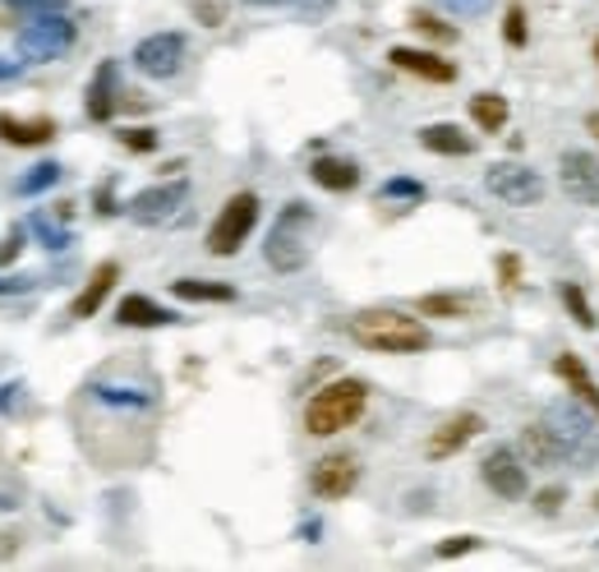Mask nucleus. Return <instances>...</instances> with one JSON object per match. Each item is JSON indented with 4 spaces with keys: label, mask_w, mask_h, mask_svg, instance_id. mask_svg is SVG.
Wrapping results in <instances>:
<instances>
[{
    "label": "nucleus",
    "mask_w": 599,
    "mask_h": 572,
    "mask_svg": "<svg viewBox=\"0 0 599 572\" xmlns=\"http://www.w3.org/2000/svg\"><path fill=\"white\" fill-rule=\"evenodd\" d=\"M595 508H599V499H595Z\"/></svg>",
    "instance_id": "48"
},
{
    "label": "nucleus",
    "mask_w": 599,
    "mask_h": 572,
    "mask_svg": "<svg viewBox=\"0 0 599 572\" xmlns=\"http://www.w3.org/2000/svg\"><path fill=\"white\" fill-rule=\"evenodd\" d=\"M350 338L365 351H383V356H411V351L429 346V328L402 314V310H360L350 319Z\"/></svg>",
    "instance_id": "2"
},
{
    "label": "nucleus",
    "mask_w": 599,
    "mask_h": 572,
    "mask_svg": "<svg viewBox=\"0 0 599 572\" xmlns=\"http://www.w3.org/2000/svg\"><path fill=\"white\" fill-rule=\"evenodd\" d=\"M419 314L425 319H465L471 314V296H419Z\"/></svg>",
    "instance_id": "27"
},
{
    "label": "nucleus",
    "mask_w": 599,
    "mask_h": 572,
    "mask_svg": "<svg viewBox=\"0 0 599 572\" xmlns=\"http://www.w3.org/2000/svg\"><path fill=\"white\" fill-rule=\"evenodd\" d=\"M411 28H415V33H425L429 42H457V28H452V24H438V19L425 14V10H415V14H411Z\"/></svg>",
    "instance_id": "30"
},
{
    "label": "nucleus",
    "mask_w": 599,
    "mask_h": 572,
    "mask_svg": "<svg viewBox=\"0 0 599 572\" xmlns=\"http://www.w3.org/2000/svg\"><path fill=\"white\" fill-rule=\"evenodd\" d=\"M37 286V277H0V300L5 296H28Z\"/></svg>",
    "instance_id": "42"
},
{
    "label": "nucleus",
    "mask_w": 599,
    "mask_h": 572,
    "mask_svg": "<svg viewBox=\"0 0 599 572\" xmlns=\"http://www.w3.org/2000/svg\"><path fill=\"white\" fill-rule=\"evenodd\" d=\"M419 148L442 152V158H471L475 139L465 135L461 125H425V129H419Z\"/></svg>",
    "instance_id": "21"
},
{
    "label": "nucleus",
    "mask_w": 599,
    "mask_h": 572,
    "mask_svg": "<svg viewBox=\"0 0 599 572\" xmlns=\"http://www.w3.org/2000/svg\"><path fill=\"white\" fill-rule=\"evenodd\" d=\"M97 213H116V204H111V185L97 190Z\"/></svg>",
    "instance_id": "44"
},
{
    "label": "nucleus",
    "mask_w": 599,
    "mask_h": 572,
    "mask_svg": "<svg viewBox=\"0 0 599 572\" xmlns=\"http://www.w3.org/2000/svg\"><path fill=\"white\" fill-rule=\"evenodd\" d=\"M365 407H369V384L365 379H337V384H327L309 398L304 430L314 438H332V434H342L360 421Z\"/></svg>",
    "instance_id": "3"
},
{
    "label": "nucleus",
    "mask_w": 599,
    "mask_h": 572,
    "mask_svg": "<svg viewBox=\"0 0 599 572\" xmlns=\"http://www.w3.org/2000/svg\"><path fill=\"white\" fill-rule=\"evenodd\" d=\"M258 227V194L254 190H240L231 194L227 204H221L217 213V222L208 227V254L217 259H231L240 245L250 240V231Z\"/></svg>",
    "instance_id": "6"
},
{
    "label": "nucleus",
    "mask_w": 599,
    "mask_h": 572,
    "mask_svg": "<svg viewBox=\"0 0 599 572\" xmlns=\"http://www.w3.org/2000/svg\"><path fill=\"white\" fill-rule=\"evenodd\" d=\"M194 14H198V19H204V24H208V28H217V24H221V19H227V5H221V0H194Z\"/></svg>",
    "instance_id": "40"
},
{
    "label": "nucleus",
    "mask_w": 599,
    "mask_h": 572,
    "mask_svg": "<svg viewBox=\"0 0 599 572\" xmlns=\"http://www.w3.org/2000/svg\"><path fill=\"white\" fill-rule=\"evenodd\" d=\"M540 421L563 444L567 461H576V467H595V461H599V415L586 402H576V398L553 402V407H544Z\"/></svg>",
    "instance_id": "4"
},
{
    "label": "nucleus",
    "mask_w": 599,
    "mask_h": 572,
    "mask_svg": "<svg viewBox=\"0 0 599 572\" xmlns=\"http://www.w3.org/2000/svg\"><path fill=\"white\" fill-rule=\"evenodd\" d=\"M5 5L19 14H56V10L70 5V0H5Z\"/></svg>",
    "instance_id": "35"
},
{
    "label": "nucleus",
    "mask_w": 599,
    "mask_h": 572,
    "mask_svg": "<svg viewBox=\"0 0 599 572\" xmlns=\"http://www.w3.org/2000/svg\"><path fill=\"white\" fill-rule=\"evenodd\" d=\"M471 549H480L475 536H452V540L438 545V559H457V554H471Z\"/></svg>",
    "instance_id": "39"
},
{
    "label": "nucleus",
    "mask_w": 599,
    "mask_h": 572,
    "mask_svg": "<svg viewBox=\"0 0 599 572\" xmlns=\"http://www.w3.org/2000/svg\"><path fill=\"white\" fill-rule=\"evenodd\" d=\"M558 181H563V194L572 204H581V208L599 204V158H595V152L567 148L563 162H558Z\"/></svg>",
    "instance_id": "10"
},
{
    "label": "nucleus",
    "mask_w": 599,
    "mask_h": 572,
    "mask_svg": "<svg viewBox=\"0 0 599 572\" xmlns=\"http://www.w3.org/2000/svg\"><path fill=\"white\" fill-rule=\"evenodd\" d=\"M498 286H507V291H517V286H521V259L517 254L498 259Z\"/></svg>",
    "instance_id": "38"
},
{
    "label": "nucleus",
    "mask_w": 599,
    "mask_h": 572,
    "mask_svg": "<svg viewBox=\"0 0 599 572\" xmlns=\"http://www.w3.org/2000/svg\"><path fill=\"white\" fill-rule=\"evenodd\" d=\"M471 121L484 129V135H498V129L507 125V98H498V93H475V98H471Z\"/></svg>",
    "instance_id": "25"
},
{
    "label": "nucleus",
    "mask_w": 599,
    "mask_h": 572,
    "mask_svg": "<svg viewBox=\"0 0 599 572\" xmlns=\"http://www.w3.org/2000/svg\"><path fill=\"white\" fill-rule=\"evenodd\" d=\"M19 254H24V227H10V236L0 240V268H10Z\"/></svg>",
    "instance_id": "37"
},
{
    "label": "nucleus",
    "mask_w": 599,
    "mask_h": 572,
    "mask_svg": "<svg viewBox=\"0 0 599 572\" xmlns=\"http://www.w3.org/2000/svg\"><path fill=\"white\" fill-rule=\"evenodd\" d=\"M586 129H590V135L599 139V112H590V116H586Z\"/></svg>",
    "instance_id": "46"
},
{
    "label": "nucleus",
    "mask_w": 599,
    "mask_h": 572,
    "mask_svg": "<svg viewBox=\"0 0 599 572\" xmlns=\"http://www.w3.org/2000/svg\"><path fill=\"white\" fill-rule=\"evenodd\" d=\"M116 323L125 328H166V323H181V314L166 310V305L148 300V296H125L116 305Z\"/></svg>",
    "instance_id": "19"
},
{
    "label": "nucleus",
    "mask_w": 599,
    "mask_h": 572,
    "mask_svg": "<svg viewBox=\"0 0 599 572\" xmlns=\"http://www.w3.org/2000/svg\"><path fill=\"white\" fill-rule=\"evenodd\" d=\"M521 453H526V461L530 467H563V444L553 438V430L544 425V421H530L526 430H521Z\"/></svg>",
    "instance_id": "20"
},
{
    "label": "nucleus",
    "mask_w": 599,
    "mask_h": 572,
    "mask_svg": "<svg viewBox=\"0 0 599 572\" xmlns=\"http://www.w3.org/2000/svg\"><path fill=\"white\" fill-rule=\"evenodd\" d=\"M88 398L97 407H111V411H152V388H129V384H106V379H93L83 388Z\"/></svg>",
    "instance_id": "17"
},
{
    "label": "nucleus",
    "mask_w": 599,
    "mask_h": 572,
    "mask_svg": "<svg viewBox=\"0 0 599 572\" xmlns=\"http://www.w3.org/2000/svg\"><path fill=\"white\" fill-rule=\"evenodd\" d=\"M314 231H319V217L304 199H291L277 222L268 231V245H263V259H268L273 273H300L309 263V250H314Z\"/></svg>",
    "instance_id": "1"
},
{
    "label": "nucleus",
    "mask_w": 599,
    "mask_h": 572,
    "mask_svg": "<svg viewBox=\"0 0 599 572\" xmlns=\"http://www.w3.org/2000/svg\"><path fill=\"white\" fill-rule=\"evenodd\" d=\"M595 60H599V42H595Z\"/></svg>",
    "instance_id": "47"
},
{
    "label": "nucleus",
    "mask_w": 599,
    "mask_h": 572,
    "mask_svg": "<svg viewBox=\"0 0 599 572\" xmlns=\"http://www.w3.org/2000/svg\"><path fill=\"white\" fill-rule=\"evenodd\" d=\"M56 139V121L51 116H5L0 112V144H14V148H37V144H51Z\"/></svg>",
    "instance_id": "18"
},
{
    "label": "nucleus",
    "mask_w": 599,
    "mask_h": 572,
    "mask_svg": "<svg viewBox=\"0 0 599 572\" xmlns=\"http://www.w3.org/2000/svg\"><path fill=\"white\" fill-rule=\"evenodd\" d=\"M129 60L143 79H175L185 65V33H152L139 42Z\"/></svg>",
    "instance_id": "9"
},
{
    "label": "nucleus",
    "mask_w": 599,
    "mask_h": 572,
    "mask_svg": "<svg viewBox=\"0 0 599 572\" xmlns=\"http://www.w3.org/2000/svg\"><path fill=\"white\" fill-rule=\"evenodd\" d=\"M24 65H28L24 56H19V60H14V56H0V83H10V79H19V75H24Z\"/></svg>",
    "instance_id": "43"
},
{
    "label": "nucleus",
    "mask_w": 599,
    "mask_h": 572,
    "mask_svg": "<svg viewBox=\"0 0 599 572\" xmlns=\"http://www.w3.org/2000/svg\"><path fill=\"white\" fill-rule=\"evenodd\" d=\"M480 476H484V485H489L498 499H526V490H530V480H526V467H521V457L512 453V448H489L484 453V461H480Z\"/></svg>",
    "instance_id": "11"
},
{
    "label": "nucleus",
    "mask_w": 599,
    "mask_h": 572,
    "mask_svg": "<svg viewBox=\"0 0 599 572\" xmlns=\"http://www.w3.org/2000/svg\"><path fill=\"white\" fill-rule=\"evenodd\" d=\"M245 5H258V10H268V5H291V0H245Z\"/></svg>",
    "instance_id": "45"
},
{
    "label": "nucleus",
    "mask_w": 599,
    "mask_h": 572,
    "mask_svg": "<svg viewBox=\"0 0 599 572\" xmlns=\"http://www.w3.org/2000/svg\"><path fill=\"white\" fill-rule=\"evenodd\" d=\"M379 199H411V204H419V199H425V185L411 181V175H392V181H383Z\"/></svg>",
    "instance_id": "29"
},
{
    "label": "nucleus",
    "mask_w": 599,
    "mask_h": 572,
    "mask_svg": "<svg viewBox=\"0 0 599 572\" xmlns=\"http://www.w3.org/2000/svg\"><path fill=\"white\" fill-rule=\"evenodd\" d=\"M309 181H314L319 190L346 194V190L360 185V167L346 162V158H314V167H309Z\"/></svg>",
    "instance_id": "22"
},
{
    "label": "nucleus",
    "mask_w": 599,
    "mask_h": 572,
    "mask_svg": "<svg viewBox=\"0 0 599 572\" xmlns=\"http://www.w3.org/2000/svg\"><path fill=\"white\" fill-rule=\"evenodd\" d=\"M484 185H489L494 199L512 204V208H535L544 199V181L521 162H494L484 171Z\"/></svg>",
    "instance_id": "8"
},
{
    "label": "nucleus",
    "mask_w": 599,
    "mask_h": 572,
    "mask_svg": "<svg viewBox=\"0 0 599 572\" xmlns=\"http://www.w3.org/2000/svg\"><path fill=\"white\" fill-rule=\"evenodd\" d=\"M116 102H120V65L102 60L93 83H88L83 112H88V121H111V116H116Z\"/></svg>",
    "instance_id": "14"
},
{
    "label": "nucleus",
    "mask_w": 599,
    "mask_h": 572,
    "mask_svg": "<svg viewBox=\"0 0 599 572\" xmlns=\"http://www.w3.org/2000/svg\"><path fill=\"white\" fill-rule=\"evenodd\" d=\"M484 430V421L475 411H457V415H448L434 434H429V444H425V457L429 461H442V457H452V453H461L471 438Z\"/></svg>",
    "instance_id": "13"
},
{
    "label": "nucleus",
    "mask_w": 599,
    "mask_h": 572,
    "mask_svg": "<svg viewBox=\"0 0 599 572\" xmlns=\"http://www.w3.org/2000/svg\"><path fill=\"white\" fill-rule=\"evenodd\" d=\"M558 296H563V305H567V314H572L576 323H581V328H595V310H590V300H586L581 291H576V286H572V282H563V286H558Z\"/></svg>",
    "instance_id": "28"
},
{
    "label": "nucleus",
    "mask_w": 599,
    "mask_h": 572,
    "mask_svg": "<svg viewBox=\"0 0 599 572\" xmlns=\"http://www.w3.org/2000/svg\"><path fill=\"white\" fill-rule=\"evenodd\" d=\"M503 37H507V47H526V10L521 5H507Z\"/></svg>",
    "instance_id": "32"
},
{
    "label": "nucleus",
    "mask_w": 599,
    "mask_h": 572,
    "mask_svg": "<svg viewBox=\"0 0 599 572\" xmlns=\"http://www.w3.org/2000/svg\"><path fill=\"white\" fill-rule=\"evenodd\" d=\"M388 60L396 65V70H406L415 79H429V83H452L457 79V65L442 60L438 52H419V47H392Z\"/></svg>",
    "instance_id": "15"
},
{
    "label": "nucleus",
    "mask_w": 599,
    "mask_h": 572,
    "mask_svg": "<svg viewBox=\"0 0 599 572\" xmlns=\"http://www.w3.org/2000/svg\"><path fill=\"white\" fill-rule=\"evenodd\" d=\"M120 144H125L129 152H152V148H158V129H148V125L120 129Z\"/></svg>",
    "instance_id": "33"
},
{
    "label": "nucleus",
    "mask_w": 599,
    "mask_h": 572,
    "mask_svg": "<svg viewBox=\"0 0 599 572\" xmlns=\"http://www.w3.org/2000/svg\"><path fill=\"white\" fill-rule=\"evenodd\" d=\"M355 485H360V461L350 453H327L314 471H309V490L319 499H346Z\"/></svg>",
    "instance_id": "12"
},
{
    "label": "nucleus",
    "mask_w": 599,
    "mask_h": 572,
    "mask_svg": "<svg viewBox=\"0 0 599 572\" xmlns=\"http://www.w3.org/2000/svg\"><path fill=\"white\" fill-rule=\"evenodd\" d=\"M553 374H558V379L572 388V398H576V402H586V407L599 415V384L590 379V369H586L581 361L567 356V351H563V356L553 361Z\"/></svg>",
    "instance_id": "23"
},
{
    "label": "nucleus",
    "mask_w": 599,
    "mask_h": 572,
    "mask_svg": "<svg viewBox=\"0 0 599 572\" xmlns=\"http://www.w3.org/2000/svg\"><path fill=\"white\" fill-rule=\"evenodd\" d=\"M171 296L175 300H217V305H227L235 300V286L231 282H204V277H175L171 282Z\"/></svg>",
    "instance_id": "24"
},
{
    "label": "nucleus",
    "mask_w": 599,
    "mask_h": 572,
    "mask_svg": "<svg viewBox=\"0 0 599 572\" xmlns=\"http://www.w3.org/2000/svg\"><path fill=\"white\" fill-rule=\"evenodd\" d=\"M120 282V263L116 259H106V263H97L93 268V277H88V286L74 296V305H70V319H93L97 310H102V300L111 296V286Z\"/></svg>",
    "instance_id": "16"
},
{
    "label": "nucleus",
    "mask_w": 599,
    "mask_h": 572,
    "mask_svg": "<svg viewBox=\"0 0 599 572\" xmlns=\"http://www.w3.org/2000/svg\"><path fill=\"white\" fill-rule=\"evenodd\" d=\"M56 181H60V162H37V167H28V171L14 181V194L33 199V194H47Z\"/></svg>",
    "instance_id": "26"
},
{
    "label": "nucleus",
    "mask_w": 599,
    "mask_h": 572,
    "mask_svg": "<svg viewBox=\"0 0 599 572\" xmlns=\"http://www.w3.org/2000/svg\"><path fill=\"white\" fill-rule=\"evenodd\" d=\"M563 503H567V490H563V485H549V490H540V494H535V513L553 517V513L563 508Z\"/></svg>",
    "instance_id": "36"
},
{
    "label": "nucleus",
    "mask_w": 599,
    "mask_h": 572,
    "mask_svg": "<svg viewBox=\"0 0 599 572\" xmlns=\"http://www.w3.org/2000/svg\"><path fill=\"white\" fill-rule=\"evenodd\" d=\"M185 204H189V181H185V175H175V181H162V185L139 190L135 199L125 204V213L135 217L139 227H166Z\"/></svg>",
    "instance_id": "7"
},
{
    "label": "nucleus",
    "mask_w": 599,
    "mask_h": 572,
    "mask_svg": "<svg viewBox=\"0 0 599 572\" xmlns=\"http://www.w3.org/2000/svg\"><path fill=\"white\" fill-rule=\"evenodd\" d=\"M24 407V384H5L0 388V415H19Z\"/></svg>",
    "instance_id": "41"
},
{
    "label": "nucleus",
    "mask_w": 599,
    "mask_h": 572,
    "mask_svg": "<svg viewBox=\"0 0 599 572\" xmlns=\"http://www.w3.org/2000/svg\"><path fill=\"white\" fill-rule=\"evenodd\" d=\"M33 231H37V240H42L47 250H70V240H74L65 227H56L51 217H33Z\"/></svg>",
    "instance_id": "31"
},
{
    "label": "nucleus",
    "mask_w": 599,
    "mask_h": 572,
    "mask_svg": "<svg viewBox=\"0 0 599 572\" xmlns=\"http://www.w3.org/2000/svg\"><path fill=\"white\" fill-rule=\"evenodd\" d=\"M448 14H457V19H480V14H489V5L494 0H438Z\"/></svg>",
    "instance_id": "34"
},
{
    "label": "nucleus",
    "mask_w": 599,
    "mask_h": 572,
    "mask_svg": "<svg viewBox=\"0 0 599 572\" xmlns=\"http://www.w3.org/2000/svg\"><path fill=\"white\" fill-rule=\"evenodd\" d=\"M74 37H79V28H74V19L65 14V10H56V14H28V24L19 28V37H14V52L24 56V60H60L65 52L74 47Z\"/></svg>",
    "instance_id": "5"
}]
</instances>
